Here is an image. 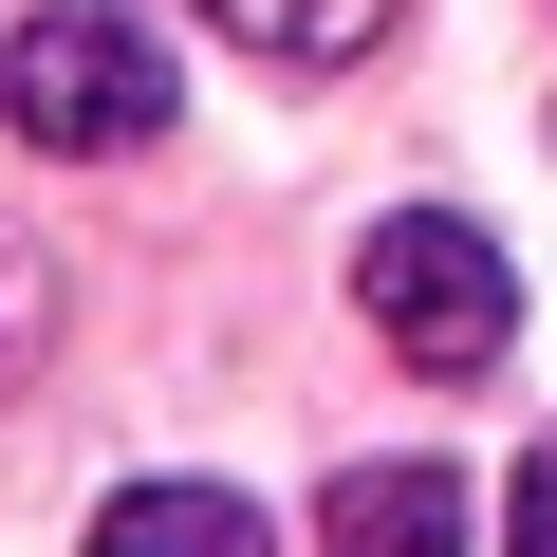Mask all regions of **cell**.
<instances>
[{
  "instance_id": "obj_1",
  "label": "cell",
  "mask_w": 557,
  "mask_h": 557,
  "mask_svg": "<svg viewBox=\"0 0 557 557\" xmlns=\"http://www.w3.org/2000/svg\"><path fill=\"white\" fill-rule=\"evenodd\" d=\"M0 112H20V149L112 168V149H149V131L186 112V75H168L149 20H112V0H38V20L0 38Z\"/></svg>"
},
{
  "instance_id": "obj_2",
  "label": "cell",
  "mask_w": 557,
  "mask_h": 557,
  "mask_svg": "<svg viewBox=\"0 0 557 557\" xmlns=\"http://www.w3.org/2000/svg\"><path fill=\"white\" fill-rule=\"evenodd\" d=\"M354 298H372V335H391L409 372H446V391L520 354V278H502V242L446 223V205H409V223L354 242Z\"/></svg>"
},
{
  "instance_id": "obj_3",
  "label": "cell",
  "mask_w": 557,
  "mask_h": 557,
  "mask_svg": "<svg viewBox=\"0 0 557 557\" xmlns=\"http://www.w3.org/2000/svg\"><path fill=\"white\" fill-rule=\"evenodd\" d=\"M465 520H483V502H465L446 465H354V483L317 502V557H465Z\"/></svg>"
},
{
  "instance_id": "obj_4",
  "label": "cell",
  "mask_w": 557,
  "mask_h": 557,
  "mask_svg": "<svg viewBox=\"0 0 557 557\" xmlns=\"http://www.w3.org/2000/svg\"><path fill=\"white\" fill-rule=\"evenodd\" d=\"M94 557H278V539H260L242 483H131V502L94 520Z\"/></svg>"
},
{
  "instance_id": "obj_5",
  "label": "cell",
  "mask_w": 557,
  "mask_h": 557,
  "mask_svg": "<svg viewBox=\"0 0 557 557\" xmlns=\"http://www.w3.org/2000/svg\"><path fill=\"white\" fill-rule=\"evenodd\" d=\"M223 38H260V57H372L391 38V0H205Z\"/></svg>"
},
{
  "instance_id": "obj_6",
  "label": "cell",
  "mask_w": 557,
  "mask_h": 557,
  "mask_svg": "<svg viewBox=\"0 0 557 557\" xmlns=\"http://www.w3.org/2000/svg\"><path fill=\"white\" fill-rule=\"evenodd\" d=\"M38 354H57V260H38L20 223H0V391H20Z\"/></svg>"
},
{
  "instance_id": "obj_7",
  "label": "cell",
  "mask_w": 557,
  "mask_h": 557,
  "mask_svg": "<svg viewBox=\"0 0 557 557\" xmlns=\"http://www.w3.org/2000/svg\"><path fill=\"white\" fill-rule=\"evenodd\" d=\"M502 557H557V446H539V465L502 483Z\"/></svg>"
}]
</instances>
